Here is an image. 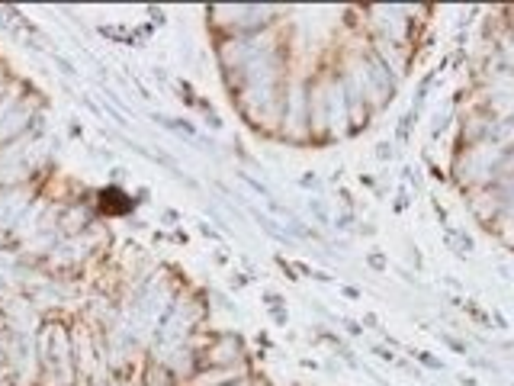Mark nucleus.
I'll list each match as a JSON object with an SVG mask.
<instances>
[{
  "instance_id": "f257e3e1",
  "label": "nucleus",
  "mask_w": 514,
  "mask_h": 386,
  "mask_svg": "<svg viewBox=\"0 0 514 386\" xmlns=\"http://www.w3.org/2000/svg\"><path fill=\"white\" fill-rule=\"evenodd\" d=\"M286 145H305L312 142L309 132V74L289 71L283 87V123H280V135Z\"/></svg>"
},
{
  "instance_id": "f03ea898",
  "label": "nucleus",
  "mask_w": 514,
  "mask_h": 386,
  "mask_svg": "<svg viewBox=\"0 0 514 386\" xmlns=\"http://www.w3.org/2000/svg\"><path fill=\"white\" fill-rule=\"evenodd\" d=\"M415 123H418V113L408 106V113H405V116L399 119V126H396V138H399L402 145L408 142V135H411V129H415Z\"/></svg>"
},
{
  "instance_id": "7ed1b4c3",
  "label": "nucleus",
  "mask_w": 514,
  "mask_h": 386,
  "mask_svg": "<svg viewBox=\"0 0 514 386\" xmlns=\"http://www.w3.org/2000/svg\"><path fill=\"white\" fill-rule=\"evenodd\" d=\"M370 267H376V270H386V257H383V255H370Z\"/></svg>"
},
{
  "instance_id": "20e7f679",
  "label": "nucleus",
  "mask_w": 514,
  "mask_h": 386,
  "mask_svg": "<svg viewBox=\"0 0 514 386\" xmlns=\"http://www.w3.org/2000/svg\"><path fill=\"white\" fill-rule=\"evenodd\" d=\"M376 158H386V161H389V158H392V148H389V145H376Z\"/></svg>"
},
{
  "instance_id": "39448f33",
  "label": "nucleus",
  "mask_w": 514,
  "mask_h": 386,
  "mask_svg": "<svg viewBox=\"0 0 514 386\" xmlns=\"http://www.w3.org/2000/svg\"><path fill=\"white\" fill-rule=\"evenodd\" d=\"M302 187H318V177L315 174H305L302 177Z\"/></svg>"
}]
</instances>
